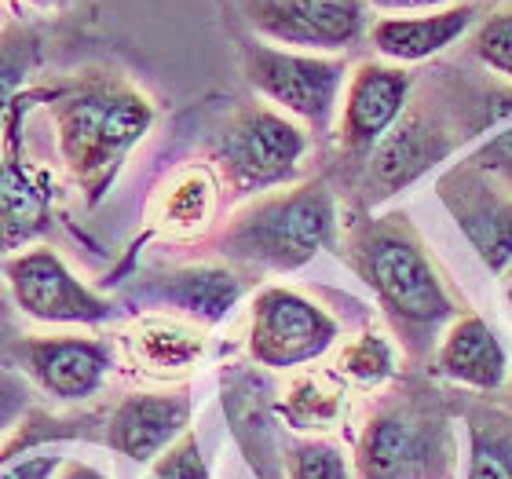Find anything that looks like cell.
<instances>
[{
    "label": "cell",
    "instance_id": "obj_1",
    "mask_svg": "<svg viewBox=\"0 0 512 479\" xmlns=\"http://www.w3.org/2000/svg\"><path fill=\"white\" fill-rule=\"evenodd\" d=\"M55 128V150L66 176L88 205L107 198L128 154L154 128V99L107 70H81L52 92H41Z\"/></svg>",
    "mask_w": 512,
    "mask_h": 479
},
{
    "label": "cell",
    "instance_id": "obj_2",
    "mask_svg": "<svg viewBox=\"0 0 512 479\" xmlns=\"http://www.w3.org/2000/svg\"><path fill=\"white\" fill-rule=\"evenodd\" d=\"M344 260L363 278L403 341H428L458 319L454 297L439 278L425 242L406 216H366L344 235Z\"/></svg>",
    "mask_w": 512,
    "mask_h": 479
},
{
    "label": "cell",
    "instance_id": "obj_3",
    "mask_svg": "<svg viewBox=\"0 0 512 479\" xmlns=\"http://www.w3.org/2000/svg\"><path fill=\"white\" fill-rule=\"evenodd\" d=\"M333 238L337 198L326 183L308 180L249 198L216 235V249L246 267L289 275L311 264Z\"/></svg>",
    "mask_w": 512,
    "mask_h": 479
},
{
    "label": "cell",
    "instance_id": "obj_4",
    "mask_svg": "<svg viewBox=\"0 0 512 479\" xmlns=\"http://www.w3.org/2000/svg\"><path fill=\"white\" fill-rule=\"evenodd\" d=\"M311 132L267 103L238 110L213 143V172L235 198H260L300 183Z\"/></svg>",
    "mask_w": 512,
    "mask_h": 479
},
{
    "label": "cell",
    "instance_id": "obj_5",
    "mask_svg": "<svg viewBox=\"0 0 512 479\" xmlns=\"http://www.w3.org/2000/svg\"><path fill=\"white\" fill-rule=\"evenodd\" d=\"M242 74L267 107H275L308 132H330L348 85L344 55L289 52L256 37L242 41Z\"/></svg>",
    "mask_w": 512,
    "mask_h": 479
},
{
    "label": "cell",
    "instance_id": "obj_6",
    "mask_svg": "<svg viewBox=\"0 0 512 479\" xmlns=\"http://www.w3.org/2000/svg\"><path fill=\"white\" fill-rule=\"evenodd\" d=\"M454 432L417 406H381L355 439V479H450Z\"/></svg>",
    "mask_w": 512,
    "mask_h": 479
},
{
    "label": "cell",
    "instance_id": "obj_7",
    "mask_svg": "<svg viewBox=\"0 0 512 479\" xmlns=\"http://www.w3.org/2000/svg\"><path fill=\"white\" fill-rule=\"evenodd\" d=\"M341 322L300 289L264 286L249 300L246 352L264 370H304L333 352Z\"/></svg>",
    "mask_w": 512,
    "mask_h": 479
},
{
    "label": "cell",
    "instance_id": "obj_8",
    "mask_svg": "<svg viewBox=\"0 0 512 479\" xmlns=\"http://www.w3.org/2000/svg\"><path fill=\"white\" fill-rule=\"evenodd\" d=\"M256 41L311 55H344L370 30L366 0H235Z\"/></svg>",
    "mask_w": 512,
    "mask_h": 479
},
{
    "label": "cell",
    "instance_id": "obj_9",
    "mask_svg": "<svg viewBox=\"0 0 512 479\" xmlns=\"http://www.w3.org/2000/svg\"><path fill=\"white\" fill-rule=\"evenodd\" d=\"M15 308L44 326H103L118 315L114 300L81 282L48 245H26L4 260Z\"/></svg>",
    "mask_w": 512,
    "mask_h": 479
},
{
    "label": "cell",
    "instance_id": "obj_10",
    "mask_svg": "<svg viewBox=\"0 0 512 479\" xmlns=\"http://www.w3.org/2000/svg\"><path fill=\"white\" fill-rule=\"evenodd\" d=\"M410 92H414V77L406 66H392L384 59H366L355 66L337 110L341 158L363 165L370 150L399 125L403 110L410 107Z\"/></svg>",
    "mask_w": 512,
    "mask_h": 479
},
{
    "label": "cell",
    "instance_id": "obj_11",
    "mask_svg": "<svg viewBox=\"0 0 512 479\" xmlns=\"http://www.w3.org/2000/svg\"><path fill=\"white\" fill-rule=\"evenodd\" d=\"M439 202L494 275L512 271V191L465 161L439 180Z\"/></svg>",
    "mask_w": 512,
    "mask_h": 479
},
{
    "label": "cell",
    "instance_id": "obj_12",
    "mask_svg": "<svg viewBox=\"0 0 512 479\" xmlns=\"http://www.w3.org/2000/svg\"><path fill=\"white\" fill-rule=\"evenodd\" d=\"M19 362L41 392L59 403H81L114 370V344L103 337H26L19 341Z\"/></svg>",
    "mask_w": 512,
    "mask_h": 479
},
{
    "label": "cell",
    "instance_id": "obj_13",
    "mask_svg": "<svg viewBox=\"0 0 512 479\" xmlns=\"http://www.w3.org/2000/svg\"><path fill=\"white\" fill-rule=\"evenodd\" d=\"M454 150L447 125H439L428 107H406L399 125L370 150L366 158V187L374 194H395L425 176L432 165Z\"/></svg>",
    "mask_w": 512,
    "mask_h": 479
},
{
    "label": "cell",
    "instance_id": "obj_14",
    "mask_svg": "<svg viewBox=\"0 0 512 479\" xmlns=\"http://www.w3.org/2000/svg\"><path fill=\"white\" fill-rule=\"evenodd\" d=\"M121 359L128 373L139 381H180L202 362L205 355V330L198 322L150 311L139 315L132 326L118 337Z\"/></svg>",
    "mask_w": 512,
    "mask_h": 479
},
{
    "label": "cell",
    "instance_id": "obj_15",
    "mask_svg": "<svg viewBox=\"0 0 512 479\" xmlns=\"http://www.w3.org/2000/svg\"><path fill=\"white\" fill-rule=\"evenodd\" d=\"M476 15L480 8H472L469 0H458L439 11H417V15H377L370 19L366 41L384 63L417 66L454 48L472 30Z\"/></svg>",
    "mask_w": 512,
    "mask_h": 479
},
{
    "label": "cell",
    "instance_id": "obj_16",
    "mask_svg": "<svg viewBox=\"0 0 512 479\" xmlns=\"http://www.w3.org/2000/svg\"><path fill=\"white\" fill-rule=\"evenodd\" d=\"M191 425V399L183 392H132L125 395L107 425V447L121 458L154 465Z\"/></svg>",
    "mask_w": 512,
    "mask_h": 479
},
{
    "label": "cell",
    "instance_id": "obj_17",
    "mask_svg": "<svg viewBox=\"0 0 512 479\" xmlns=\"http://www.w3.org/2000/svg\"><path fill=\"white\" fill-rule=\"evenodd\" d=\"M436 373L472 392H498L509 377V355L480 315H458L439 333Z\"/></svg>",
    "mask_w": 512,
    "mask_h": 479
},
{
    "label": "cell",
    "instance_id": "obj_18",
    "mask_svg": "<svg viewBox=\"0 0 512 479\" xmlns=\"http://www.w3.org/2000/svg\"><path fill=\"white\" fill-rule=\"evenodd\" d=\"M150 300L165 304L169 311H176L180 319H191L198 326H216L224 322L235 304L242 300V282L235 271L216 264H194L180 267L161 275L150 286Z\"/></svg>",
    "mask_w": 512,
    "mask_h": 479
},
{
    "label": "cell",
    "instance_id": "obj_19",
    "mask_svg": "<svg viewBox=\"0 0 512 479\" xmlns=\"http://www.w3.org/2000/svg\"><path fill=\"white\" fill-rule=\"evenodd\" d=\"M52 191L41 172L19 158H0V256L33 245L48 231Z\"/></svg>",
    "mask_w": 512,
    "mask_h": 479
},
{
    "label": "cell",
    "instance_id": "obj_20",
    "mask_svg": "<svg viewBox=\"0 0 512 479\" xmlns=\"http://www.w3.org/2000/svg\"><path fill=\"white\" fill-rule=\"evenodd\" d=\"M220 191L224 187L213 165H187L154 198V227L176 242L205 235L220 209Z\"/></svg>",
    "mask_w": 512,
    "mask_h": 479
},
{
    "label": "cell",
    "instance_id": "obj_21",
    "mask_svg": "<svg viewBox=\"0 0 512 479\" xmlns=\"http://www.w3.org/2000/svg\"><path fill=\"white\" fill-rule=\"evenodd\" d=\"M41 59L44 41L37 26L22 19H11L0 26V132L15 118L30 77L41 70Z\"/></svg>",
    "mask_w": 512,
    "mask_h": 479
},
{
    "label": "cell",
    "instance_id": "obj_22",
    "mask_svg": "<svg viewBox=\"0 0 512 479\" xmlns=\"http://www.w3.org/2000/svg\"><path fill=\"white\" fill-rule=\"evenodd\" d=\"M344 406V388L330 373H304L289 384L278 403V417L297 432H326L337 425Z\"/></svg>",
    "mask_w": 512,
    "mask_h": 479
},
{
    "label": "cell",
    "instance_id": "obj_23",
    "mask_svg": "<svg viewBox=\"0 0 512 479\" xmlns=\"http://www.w3.org/2000/svg\"><path fill=\"white\" fill-rule=\"evenodd\" d=\"M465 479H512V425L505 417H483L469 425Z\"/></svg>",
    "mask_w": 512,
    "mask_h": 479
},
{
    "label": "cell",
    "instance_id": "obj_24",
    "mask_svg": "<svg viewBox=\"0 0 512 479\" xmlns=\"http://www.w3.org/2000/svg\"><path fill=\"white\" fill-rule=\"evenodd\" d=\"M395 362H399L395 344L388 341L384 333L366 330V333H359V337H352V341L337 352V373L348 377L352 384L377 388V384L395 377Z\"/></svg>",
    "mask_w": 512,
    "mask_h": 479
},
{
    "label": "cell",
    "instance_id": "obj_25",
    "mask_svg": "<svg viewBox=\"0 0 512 479\" xmlns=\"http://www.w3.org/2000/svg\"><path fill=\"white\" fill-rule=\"evenodd\" d=\"M286 479H352V465L333 443L308 439V443L289 450Z\"/></svg>",
    "mask_w": 512,
    "mask_h": 479
},
{
    "label": "cell",
    "instance_id": "obj_26",
    "mask_svg": "<svg viewBox=\"0 0 512 479\" xmlns=\"http://www.w3.org/2000/svg\"><path fill=\"white\" fill-rule=\"evenodd\" d=\"M472 55L480 59L487 70L505 77L512 85V8L491 11L483 19L476 41H472Z\"/></svg>",
    "mask_w": 512,
    "mask_h": 479
},
{
    "label": "cell",
    "instance_id": "obj_27",
    "mask_svg": "<svg viewBox=\"0 0 512 479\" xmlns=\"http://www.w3.org/2000/svg\"><path fill=\"white\" fill-rule=\"evenodd\" d=\"M154 476L158 479H209V465H205L198 436H194L191 428L154 461Z\"/></svg>",
    "mask_w": 512,
    "mask_h": 479
},
{
    "label": "cell",
    "instance_id": "obj_28",
    "mask_svg": "<svg viewBox=\"0 0 512 479\" xmlns=\"http://www.w3.org/2000/svg\"><path fill=\"white\" fill-rule=\"evenodd\" d=\"M472 165L487 172L491 180L502 183L505 191H512V125L502 128V132H494V136L472 154Z\"/></svg>",
    "mask_w": 512,
    "mask_h": 479
},
{
    "label": "cell",
    "instance_id": "obj_29",
    "mask_svg": "<svg viewBox=\"0 0 512 479\" xmlns=\"http://www.w3.org/2000/svg\"><path fill=\"white\" fill-rule=\"evenodd\" d=\"M26 399H30V388H26V381H22V377H15L11 370L0 373V436H4V432L19 421V414L26 410Z\"/></svg>",
    "mask_w": 512,
    "mask_h": 479
},
{
    "label": "cell",
    "instance_id": "obj_30",
    "mask_svg": "<svg viewBox=\"0 0 512 479\" xmlns=\"http://www.w3.org/2000/svg\"><path fill=\"white\" fill-rule=\"evenodd\" d=\"M59 469H63L59 454H30V458L8 465V469L0 472V479H52Z\"/></svg>",
    "mask_w": 512,
    "mask_h": 479
},
{
    "label": "cell",
    "instance_id": "obj_31",
    "mask_svg": "<svg viewBox=\"0 0 512 479\" xmlns=\"http://www.w3.org/2000/svg\"><path fill=\"white\" fill-rule=\"evenodd\" d=\"M458 0H366V8L377 15H417V11H439Z\"/></svg>",
    "mask_w": 512,
    "mask_h": 479
},
{
    "label": "cell",
    "instance_id": "obj_32",
    "mask_svg": "<svg viewBox=\"0 0 512 479\" xmlns=\"http://www.w3.org/2000/svg\"><path fill=\"white\" fill-rule=\"evenodd\" d=\"M55 479H107L96 465H85V461H63V469L55 472Z\"/></svg>",
    "mask_w": 512,
    "mask_h": 479
},
{
    "label": "cell",
    "instance_id": "obj_33",
    "mask_svg": "<svg viewBox=\"0 0 512 479\" xmlns=\"http://www.w3.org/2000/svg\"><path fill=\"white\" fill-rule=\"evenodd\" d=\"M30 8H37V11H55V8H66L70 0H26Z\"/></svg>",
    "mask_w": 512,
    "mask_h": 479
},
{
    "label": "cell",
    "instance_id": "obj_34",
    "mask_svg": "<svg viewBox=\"0 0 512 479\" xmlns=\"http://www.w3.org/2000/svg\"><path fill=\"white\" fill-rule=\"evenodd\" d=\"M472 8H491V11H502V8H512V0H469Z\"/></svg>",
    "mask_w": 512,
    "mask_h": 479
},
{
    "label": "cell",
    "instance_id": "obj_35",
    "mask_svg": "<svg viewBox=\"0 0 512 479\" xmlns=\"http://www.w3.org/2000/svg\"><path fill=\"white\" fill-rule=\"evenodd\" d=\"M505 300H509V308H512V275H509V286H505Z\"/></svg>",
    "mask_w": 512,
    "mask_h": 479
}]
</instances>
